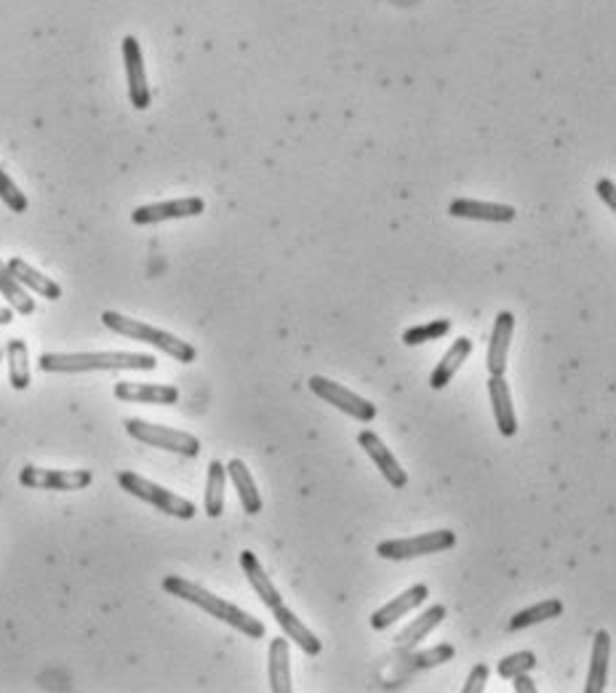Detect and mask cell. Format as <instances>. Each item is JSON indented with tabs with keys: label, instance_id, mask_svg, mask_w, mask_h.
Listing matches in <instances>:
<instances>
[{
	"label": "cell",
	"instance_id": "cell-20",
	"mask_svg": "<svg viewBox=\"0 0 616 693\" xmlns=\"http://www.w3.org/2000/svg\"><path fill=\"white\" fill-rule=\"evenodd\" d=\"M6 264L8 270H11V275H14L24 288H30V291H35V294L48 299V302L62 299V286H59L54 278H48V275H43L40 270H35L32 264H27L24 259H19V256H11Z\"/></svg>",
	"mask_w": 616,
	"mask_h": 693
},
{
	"label": "cell",
	"instance_id": "cell-25",
	"mask_svg": "<svg viewBox=\"0 0 616 693\" xmlns=\"http://www.w3.org/2000/svg\"><path fill=\"white\" fill-rule=\"evenodd\" d=\"M472 352V339H467V336H459L451 347L446 350V355L438 360V366H435V371H432L430 376V387L435 392L443 390V387H448L451 384V379L456 376V371L462 368V363L467 358H470Z\"/></svg>",
	"mask_w": 616,
	"mask_h": 693
},
{
	"label": "cell",
	"instance_id": "cell-29",
	"mask_svg": "<svg viewBox=\"0 0 616 693\" xmlns=\"http://www.w3.org/2000/svg\"><path fill=\"white\" fill-rule=\"evenodd\" d=\"M0 294L11 304V310H16L19 315H32L35 312V299L27 294V288L19 283V280L11 275L8 264L0 259Z\"/></svg>",
	"mask_w": 616,
	"mask_h": 693
},
{
	"label": "cell",
	"instance_id": "cell-33",
	"mask_svg": "<svg viewBox=\"0 0 616 693\" xmlns=\"http://www.w3.org/2000/svg\"><path fill=\"white\" fill-rule=\"evenodd\" d=\"M488 664H475L470 670V675H467V680H464L462 693H480L483 688H486V680H488Z\"/></svg>",
	"mask_w": 616,
	"mask_h": 693
},
{
	"label": "cell",
	"instance_id": "cell-37",
	"mask_svg": "<svg viewBox=\"0 0 616 693\" xmlns=\"http://www.w3.org/2000/svg\"><path fill=\"white\" fill-rule=\"evenodd\" d=\"M3 355H6V342L0 339V363H3Z\"/></svg>",
	"mask_w": 616,
	"mask_h": 693
},
{
	"label": "cell",
	"instance_id": "cell-27",
	"mask_svg": "<svg viewBox=\"0 0 616 693\" xmlns=\"http://www.w3.org/2000/svg\"><path fill=\"white\" fill-rule=\"evenodd\" d=\"M6 360H8V382L16 392H22L30 387V350L24 339H8L6 342Z\"/></svg>",
	"mask_w": 616,
	"mask_h": 693
},
{
	"label": "cell",
	"instance_id": "cell-28",
	"mask_svg": "<svg viewBox=\"0 0 616 693\" xmlns=\"http://www.w3.org/2000/svg\"><path fill=\"white\" fill-rule=\"evenodd\" d=\"M224 494H227V470L222 462H211L206 472V494L203 507L208 518H219L224 512Z\"/></svg>",
	"mask_w": 616,
	"mask_h": 693
},
{
	"label": "cell",
	"instance_id": "cell-19",
	"mask_svg": "<svg viewBox=\"0 0 616 693\" xmlns=\"http://www.w3.org/2000/svg\"><path fill=\"white\" fill-rule=\"evenodd\" d=\"M240 568H243V574H246L248 584H251L256 595H259V600H262L264 606L270 608V611L283 603V595H280L278 587L272 584V579L267 576V571H264V566L259 563V558H256L254 552L251 550L240 552Z\"/></svg>",
	"mask_w": 616,
	"mask_h": 693
},
{
	"label": "cell",
	"instance_id": "cell-7",
	"mask_svg": "<svg viewBox=\"0 0 616 693\" xmlns=\"http://www.w3.org/2000/svg\"><path fill=\"white\" fill-rule=\"evenodd\" d=\"M307 387H310L312 395H318L320 400H326L328 406L339 408L342 414L352 416L355 422H374L376 419V406L371 400L360 398L358 392L347 390L344 384L334 382V379H326V376H310L307 379Z\"/></svg>",
	"mask_w": 616,
	"mask_h": 693
},
{
	"label": "cell",
	"instance_id": "cell-23",
	"mask_svg": "<svg viewBox=\"0 0 616 693\" xmlns=\"http://www.w3.org/2000/svg\"><path fill=\"white\" fill-rule=\"evenodd\" d=\"M267 678H270L272 693H291V651H288V638L270 640L267 651Z\"/></svg>",
	"mask_w": 616,
	"mask_h": 693
},
{
	"label": "cell",
	"instance_id": "cell-31",
	"mask_svg": "<svg viewBox=\"0 0 616 693\" xmlns=\"http://www.w3.org/2000/svg\"><path fill=\"white\" fill-rule=\"evenodd\" d=\"M536 667V654L534 651H518V654H510L504 656L502 662H499V667H496V672H499V678H507L512 680L515 675H523V672H531Z\"/></svg>",
	"mask_w": 616,
	"mask_h": 693
},
{
	"label": "cell",
	"instance_id": "cell-2",
	"mask_svg": "<svg viewBox=\"0 0 616 693\" xmlns=\"http://www.w3.org/2000/svg\"><path fill=\"white\" fill-rule=\"evenodd\" d=\"M163 590H166L168 595H174V598L184 600V603L198 606L200 611H206V614H211L214 619H219V622L230 624L232 630L243 632L246 638L259 640L264 638V632H267L264 630L262 619H256V616H251L248 611H243V608H238L235 603H230V600L219 598V595H214L211 590H206L203 584L190 582V579H184V576H166V579H163Z\"/></svg>",
	"mask_w": 616,
	"mask_h": 693
},
{
	"label": "cell",
	"instance_id": "cell-18",
	"mask_svg": "<svg viewBox=\"0 0 616 693\" xmlns=\"http://www.w3.org/2000/svg\"><path fill=\"white\" fill-rule=\"evenodd\" d=\"M224 470H227V480H232V486L238 491L240 507L246 510V515H259L264 502L259 488H256L254 483V475H251V470L246 467V462H243V459H230V462L224 464Z\"/></svg>",
	"mask_w": 616,
	"mask_h": 693
},
{
	"label": "cell",
	"instance_id": "cell-35",
	"mask_svg": "<svg viewBox=\"0 0 616 693\" xmlns=\"http://www.w3.org/2000/svg\"><path fill=\"white\" fill-rule=\"evenodd\" d=\"M515 691L518 693H536V686H534V680L528 678V672H523V675H515Z\"/></svg>",
	"mask_w": 616,
	"mask_h": 693
},
{
	"label": "cell",
	"instance_id": "cell-15",
	"mask_svg": "<svg viewBox=\"0 0 616 693\" xmlns=\"http://www.w3.org/2000/svg\"><path fill=\"white\" fill-rule=\"evenodd\" d=\"M448 214L456 216V219H475V222H496L507 224L512 222L518 211L507 203H486V200H472V198H459L451 203Z\"/></svg>",
	"mask_w": 616,
	"mask_h": 693
},
{
	"label": "cell",
	"instance_id": "cell-24",
	"mask_svg": "<svg viewBox=\"0 0 616 693\" xmlns=\"http://www.w3.org/2000/svg\"><path fill=\"white\" fill-rule=\"evenodd\" d=\"M454 656H456V648L451 646V643H440V646L427 648V651H416V648H411V651H406V656L398 662V670L403 678H411L414 672L432 670V667H440V664L454 662Z\"/></svg>",
	"mask_w": 616,
	"mask_h": 693
},
{
	"label": "cell",
	"instance_id": "cell-1",
	"mask_svg": "<svg viewBox=\"0 0 616 693\" xmlns=\"http://www.w3.org/2000/svg\"><path fill=\"white\" fill-rule=\"evenodd\" d=\"M43 374H88V371H155L158 360L144 352H43Z\"/></svg>",
	"mask_w": 616,
	"mask_h": 693
},
{
	"label": "cell",
	"instance_id": "cell-30",
	"mask_svg": "<svg viewBox=\"0 0 616 693\" xmlns=\"http://www.w3.org/2000/svg\"><path fill=\"white\" fill-rule=\"evenodd\" d=\"M451 331V320L440 318V320H430V323H422V326H411L403 331V344L408 347H416V344H427V342H438L443 336Z\"/></svg>",
	"mask_w": 616,
	"mask_h": 693
},
{
	"label": "cell",
	"instance_id": "cell-16",
	"mask_svg": "<svg viewBox=\"0 0 616 693\" xmlns=\"http://www.w3.org/2000/svg\"><path fill=\"white\" fill-rule=\"evenodd\" d=\"M488 398H491V408H494L496 430H499L502 438H512L518 432V416H515V408H512V395L504 376H491L488 379Z\"/></svg>",
	"mask_w": 616,
	"mask_h": 693
},
{
	"label": "cell",
	"instance_id": "cell-14",
	"mask_svg": "<svg viewBox=\"0 0 616 693\" xmlns=\"http://www.w3.org/2000/svg\"><path fill=\"white\" fill-rule=\"evenodd\" d=\"M512 331H515V315L512 312H499L491 331V342L486 352V368L491 376H504L507 371V352H510Z\"/></svg>",
	"mask_w": 616,
	"mask_h": 693
},
{
	"label": "cell",
	"instance_id": "cell-5",
	"mask_svg": "<svg viewBox=\"0 0 616 693\" xmlns=\"http://www.w3.org/2000/svg\"><path fill=\"white\" fill-rule=\"evenodd\" d=\"M126 432L144 446L160 448V451H171L184 459H195L200 454V440L192 432L174 430L166 424H152L144 419H126Z\"/></svg>",
	"mask_w": 616,
	"mask_h": 693
},
{
	"label": "cell",
	"instance_id": "cell-21",
	"mask_svg": "<svg viewBox=\"0 0 616 693\" xmlns=\"http://www.w3.org/2000/svg\"><path fill=\"white\" fill-rule=\"evenodd\" d=\"M611 651H614L611 635H608V630H600L598 635H595V640H592V659H590V672H587V686H584V693L606 691Z\"/></svg>",
	"mask_w": 616,
	"mask_h": 693
},
{
	"label": "cell",
	"instance_id": "cell-9",
	"mask_svg": "<svg viewBox=\"0 0 616 693\" xmlns=\"http://www.w3.org/2000/svg\"><path fill=\"white\" fill-rule=\"evenodd\" d=\"M123 64H126V78H128V99H131V107L136 110H147L152 102L150 83H147V70H144V56L142 46L134 35H126L123 38Z\"/></svg>",
	"mask_w": 616,
	"mask_h": 693
},
{
	"label": "cell",
	"instance_id": "cell-36",
	"mask_svg": "<svg viewBox=\"0 0 616 693\" xmlns=\"http://www.w3.org/2000/svg\"><path fill=\"white\" fill-rule=\"evenodd\" d=\"M14 320V310L11 307H0V326H8Z\"/></svg>",
	"mask_w": 616,
	"mask_h": 693
},
{
	"label": "cell",
	"instance_id": "cell-17",
	"mask_svg": "<svg viewBox=\"0 0 616 693\" xmlns=\"http://www.w3.org/2000/svg\"><path fill=\"white\" fill-rule=\"evenodd\" d=\"M272 616H275V622H278V627L283 630V635H286L288 640H294L304 654L318 656L320 651H323V643L318 640V635H315L291 608H286L280 603L278 608H272Z\"/></svg>",
	"mask_w": 616,
	"mask_h": 693
},
{
	"label": "cell",
	"instance_id": "cell-6",
	"mask_svg": "<svg viewBox=\"0 0 616 693\" xmlns=\"http://www.w3.org/2000/svg\"><path fill=\"white\" fill-rule=\"evenodd\" d=\"M456 547V534L451 528H438V531H427V534L406 536V539H387V542L376 544V555L384 560H414L424 555H435V552L451 550Z\"/></svg>",
	"mask_w": 616,
	"mask_h": 693
},
{
	"label": "cell",
	"instance_id": "cell-11",
	"mask_svg": "<svg viewBox=\"0 0 616 693\" xmlns=\"http://www.w3.org/2000/svg\"><path fill=\"white\" fill-rule=\"evenodd\" d=\"M358 446L366 451L368 459L376 464V470L382 472V478L387 480L392 488H406V483H408L406 470L400 467V462L395 459V454H392L390 448L384 446V440L379 438L374 430L360 432Z\"/></svg>",
	"mask_w": 616,
	"mask_h": 693
},
{
	"label": "cell",
	"instance_id": "cell-22",
	"mask_svg": "<svg viewBox=\"0 0 616 693\" xmlns=\"http://www.w3.org/2000/svg\"><path fill=\"white\" fill-rule=\"evenodd\" d=\"M443 619H446V606H440V603L438 606H430L422 616H416L414 622L406 624V627L398 632L395 648H398L400 654H406V651L416 648L432 630H435V627H438L440 622H443Z\"/></svg>",
	"mask_w": 616,
	"mask_h": 693
},
{
	"label": "cell",
	"instance_id": "cell-4",
	"mask_svg": "<svg viewBox=\"0 0 616 693\" xmlns=\"http://www.w3.org/2000/svg\"><path fill=\"white\" fill-rule=\"evenodd\" d=\"M118 486L123 488L126 494L152 504L155 510L166 512V515H171V518L192 520L195 518V512H198V507H195L190 499H184V496L174 494V491H168V488L158 486V483H152V480L142 478V475H136V472L131 470L118 472Z\"/></svg>",
	"mask_w": 616,
	"mask_h": 693
},
{
	"label": "cell",
	"instance_id": "cell-12",
	"mask_svg": "<svg viewBox=\"0 0 616 693\" xmlns=\"http://www.w3.org/2000/svg\"><path fill=\"white\" fill-rule=\"evenodd\" d=\"M427 598H430V587H427V584H414V587H408L406 592H400L398 598L390 600V603H384L379 611L371 614V630L376 632L390 630L392 624L398 622V619H403L406 614H411L414 608L422 606Z\"/></svg>",
	"mask_w": 616,
	"mask_h": 693
},
{
	"label": "cell",
	"instance_id": "cell-3",
	"mask_svg": "<svg viewBox=\"0 0 616 693\" xmlns=\"http://www.w3.org/2000/svg\"><path fill=\"white\" fill-rule=\"evenodd\" d=\"M102 323L104 328H110L115 334L128 336V339H134V342L150 344V347L160 350L163 355H168V358H174L176 363H195V358H198V350H195L190 342H184L179 336L168 334L163 328L150 326V323H144V320L128 318L123 312L104 310Z\"/></svg>",
	"mask_w": 616,
	"mask_h": 693
},
{
	"label": "cell",
	"instance_id": "cell-26",
	"mask_svg": "<svg viewBox=\"0 0 616 693\" xmlns=\"http://www.w3.org/2000/svg\"><path fill=\"white\" fill-rule=\"evenodd\" d=\"M563 611H566L563 600L558 598L539 600V603H534V606L523 608V611H518V614L512 616L510 622H507V632H520V630H528V627H534V624L550 622V619L563 616Z\"/></svg>",
	"mask_w": 616,
	"mask_h": 693
},
{
	"label": "cell",
	"instance_id": "cell-8",
	"mask_svg": "<svg viewBox=\"0 0 616 693\" xmlns=\"http://www.w3.org/2000/svg\"><path fill=\"white\" fill-rule=\"evenodd\" d=\"M19 483L32 491H80L94 483L91 470H46L27 464L19 472Z\"/></svg>",
	"mask_w": 616,
	"mask_h": 693
},
{
	"label": "cell",
	"instance_id": "cell-32",
	"mask_svg": "<svg viewBox=\"0 0 616 693\" xmlns=\"http://www.w3.org/2000/svg\"><path fill=\"white\" fill-rule=\"evenodd\" d=\"M0 200H3L14 214H24L27 206H30V203H27V195L16 187V182L3 171V166H0Z\"/></svg>",
	"mask_w": 616,
	"mask_h": 693
},
{
	"label": "cell",
	"instance_id": "cell-34",
	"mask_svg": "<svg viewBox=\"0 0 616 693\" xmlns=\"http://www.w3.org/2000/svg\"><path fill=\"white\" fill-rule=\"evenodd\" d=\"M598 195L608 203L611 211H616V198H614V182L611 179H600L598 182Z\"/></svg>",
	"mask_w": 616,
	"mask_h": 693
},
{
	"label": "cell",
	"instance_id": "cell-13",
	"mask_svg": "<svg viewBox=\"0 0 616 693\" xmlns=\"http://www.w3.org/2000/svg\"><path fill=\"white\" fill-rule=\"evenodd\" d=\"M112 395L123 403H150V406H176L179 403V390L174 384L118 382Z\"/></svg>",
	"mask_w": 616,
	"mask_h": 693
},
{
	"label": "cell",
	"instance_id": "cell-10",
	"mask_svg": "<svg viewBox=\"0 0 616 693\" xmlns=\"http://www.w3.org/2000/svg\"><path fill=\"white\" fill-rule=\"evenodd\" d=\"M203 211H206V200L192 195V198L163 200V203H150V206L134 208L131 222L144 227V224L174 222V219H192V216H200Z\"/></svg>",
	"mask_w": 616,
	"mask_h": 693
}]
</instances>
